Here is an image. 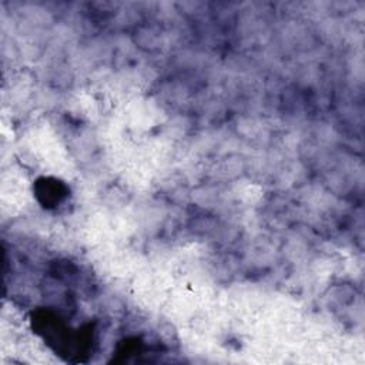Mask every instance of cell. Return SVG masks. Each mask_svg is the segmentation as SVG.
Returning a JSON list of instances; mask_svg holds the SVG:
<instances>
[{
  "label": "cell",
  "instance_id": "6da1fadb",
  "mask_svg": "<svg viewBox=\"0 0 365 365\" xmlns=\"http://www.w3.org/2000/svg\"><path fill=\"white\" fill-rule=\"evenodd\" d=\"M34 194L44 208H54L68 195V188L57 178L43 177L34 182Z\"/></svg>",
  "mask_w": 365,
  "mask_h": 365
},
{
  "label": "cell",
  "instance_id": "7a4b0ae2",
  "mask_svg": "<svg viewBox=\"0 0 365 365\" xmlns=\"http://www.w3.org/2000/svg\"><path fill=\"white\" fill-rule=\"evenodd\" d=\"M141 348H143V342L140 338H137V336L124 338L115 346V351L113 355V362H125L131 356L138 355L141 352Z\"/></svg>",
  "mask_w": 365,
  "mask_h": 365
}]
</instances>
